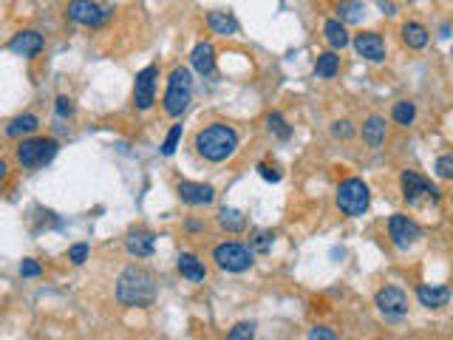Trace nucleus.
I'll use <instances>...</instances> for the list:
<instances>
[{
    "instance_id": "26",
    "label": "nucleus",
    "mask_w": 453,
    "mask_h": 340,
    "mask_svg": "<svg viewBox=\"0 0 453 340\" xmlns=\"http://www.w3.org/2000/svg\"><path fill=\"white\" fill-rule=\"evenodd\" d=\"M337 71H340V57L334 51H323L315 63V74L323 80H332V77H337Z\"/></svg>"
},
{
    "instance_id": "12",
    "label": "nucleus",
    "mask_w": 453,
    "mask_h": 340,
    "mask_svg": "<svg viewBox=\"0 0 453 340\" xmlns=\"http://www.w3.org/2000/svg\"><path fill=\"white\" fill-rule=\"evenodd\" d=\"M176 193L184 205L190 207H204V205H212L215 202V188L212 185H204V182H179L176 185Z\"/></svg>"
},
{
    "instance_id": "35",
    "label": "nucleus",
    "mask_w": 453,
    "mask_h": 340,
    "mask_svg": "<svg viewBox=\"0 0 453 340\" xmlns=\"http://www.w3.org/2000/svg\"><path fill=\"white\" fill-rule=\"evenodd\" d=\"M306 340H337V334H334V329H329V326H312L309 334H306Z\"/></svg>"
},
{
    "instance_id": "16",
    "label": "nucleus",
    "mask_w": 453,
    "mask_h": 340,
    "mask_svg": "<svg viewBox=\"0 0 453 340\" xmlns=\"http://www.w3.org/2000/svg\"><path fill=\"white\" fill-rule=\"evenodd\" d=\"M190 63L201 77H210L215 71V49H212V43L210 40L195 43L193 51H190Z\"/></svg>"
},
{
    "instance_id": "40",
    "label": "nucleus",
    "mask_w": 453,
    "mask_h": 340,
    "mask_svg": "<svg viewBox=\"0 0 453 340\" xmlns=\"http://www.w3.org/2000/svg\"><path fill=\"white\" fill-rule=\"evenodd\" d=\"M187 230H190V233H198V230H204V224H198V221H190V224H187Z\"/></svg>"
},
{
    "instance_id": "6",
    "label": "nucleus",
    "mask_w": 453,
    "mask_h": 340,
    "mask_svg": "<svg viewBox=\"0 0 453 340\" xmlns=\"http://www.w3.org/2000/svg\"><path fill=\"white\" fill-rule=\"evenodd\" d=\"M57 150H60L57 139L40 136V139H23L15 153H18V162H20L23 167H40V164L52 162V159L57 156Z\"/></svg>"
},
{
    "instance_id": "8",
    "label": "nucleus",
    "mask_w": 453,
    "mask_h": 340,
    "mask_svg": "<svg viewBox=\"0 0 453 340\" xmlns=\"http://www.w3.org/2000/svg\"><path fill=\"white\" fill-rule=\"evenodd\" d=\"M68 20L80 23V26H88V29H99L105 20H108V9H102L97 0H71L68 9H66Z\"/></svg>"
},
{
    "instance_id": "23",
    "label": "nucleus",
    "mask_w": 453,
    "mask_h": 340,
    "mask_svg": "<svg viewBox=\"0 0 453 340\" xmlns=\"http://www.w3.org/2000/svg\"><path fill=\"white\" fill-rule=\"evenodd\" d=\"M37 125H40V119H37L35 114H18V116L9 119V125H6V136L18 139V136H26V133H35Z\"/></svg>"
},
{
    "instance_id": "10",
    "label": "nucleus",
    "mask_w": 453,
    "mask_h": 340,
    "mask_svg": "<svg viewBox=\"0 0 453 340\" xmlns=\"http://www.w3.org/2000/svg\"><path fill=\"white\" fill-rule=\"evenodd\" d=\"M156 80H159V66H145L136 80H133V102L139 111H150L156 102Z\"/></svg>"
},
{
    "instance_id": "1",
    "label": "nucleus",
    "mask_w": 453,
    "mask_h": 340,
    "mask_svg": "<svg viewBox=\"0 0 453 340\" xmlns=\"http://www.w3.org/2000/svg\"><path fill=\"white\" fill-rule=\"evenodd\" d=\"M195 153L207 162H226L238 150V130L226 122H212L195 133Z\"/></svg>"
},
{
    "instance_id": "31",
    "label": "nucleus",
    "mask_w": 453,
    "mask_h": 340,
    "mask_svg": "<svg viewBox=\"0 0 453 340\" xmlns=\"http://www.w3.org/2000/svg\"><path fill=\"white\" fill-rule=\"evenodd\" d=\"M181 130H184L181 125H173V128H170V133L164 136V145H162V153H164V156H173V153H176L179 139H181Z\"/></svg>"
},
{
    "instance_id": "15",
    "label": "nucleus",
    "mask_w": 453,
    "mask_h": 340,
    "mask_svg": "<svg viewBox=\"0 0 453 340\" xmlns=\"http://www.w3.org/2000/svg\"><path fill=\"white\" fill-rule=\"evenodd\" d=\"M43 46H46L43 35H37V32H32V29L18 32V35L9 40V51H15V54H20V57H35V54L43 51Z\"/></svg>"
},
{
    "instance_id": "29",
    "label": "nucleus",
    "mask_w": 453,
    "mask_h": 340,
    "mask_svg": "<svg viewBox=\"0 0 453 340\" xmlns=\"http://www.w3.org/2000/svg\"><path fill=\"white\" fill-rule=\"evenodd\" d=\"M226 340H255V323L253 320H241L230 329V334H226Z\"/></svg>"
},
{
    "instance_id": "2",
    "label": "nucleus",
    "mask_w": 453,
    "mask_h": 340,
    "mask_svg": "<svg viewBox=\"0 0 453 340\" xmlns=\"http://www.w3.org/2000/svg\"><path fill=\"white\" fill-rule=\"evenodd\" d=\"M116 300L122 306L147 309L156 300V281L142 267H125L116 278Z\"/></svg>"
},
{
    "instance_id": "28",
    "label": "nucleus",
    "mask_w": 453,
    "mask_h": 340,
    "mask_svg": "<svg viewBox=\"0 0 453 340\" xmlns=\"http://www.w3.org/2000/svg\"><path fill=\"white\" fill-rule=\"evenodd\" d=\"M267 128L278 136V139H289L292 136V128L286 125V119H284V114H278V111H272L270 116H267Z\"/></svg>"
},
{
    "instance_id": "9",
    "label": "nucleus",
    "mask_w": 453,
    "mask_h": 340,
    "mask_svg": "<svg viewBox=\"0 0 453 340\" xmlns=\"http://www.w3.org/2000/svg\"><path fill=\"white\" fill-rule=\"evenodd\" d=\"M388 236L397 250H408L411 244H416L422 238V227L413 219H408L405 213H394L388 219Z\"/></svg>"
},
{
    "instance_id": "14",
    "label": "nucleus",
    "mask_w": 453,
    "mask_h": 340,
    "mask_svg": "<svg viewBox=\"0 0 453 340\" xmlns=\"http://www.w3.org/2000/svg\"><path fill=\"white\" fill-rule=\"evenodd\" d=\"M125 250H128L133 258H150L153 250H156V236H153L150 230L136 227V230H131V233L125 236Z\"/></svg>"
},
{
    "instance_id": "11",
    "label": "nucleus",
    "mask_w": 453,
    "mask_h": 340,
    "mask_svg": "<svg viewBox=\"0 0 453 340\" xmlns=\"http://www.w3.org/2000/svg\"><path fill=\"white\" fill-rule=\"evenodd\" d=\"M374 306L385 315V317H402L408 312V295L399 286H382L374 295Z\"/></svg>"
},
{
    "instance_id": "13",
    "label": "nucleus",
    "mask_w": 453,
    "mask_h": 340,
    "mask_svg": "<svg viewBox=\"0 0 453 340\" xmlns=\"http://www.w3.org/2000/svg\"><path fill=\"white\" fill-rule=\"evenodd\" d=\"M354 49H357L360 57H366V60H371V63H382V60H385V40H382V35H377V32H360V35H354Z\"/></svg>"
},
{
    "instance_id": "3",
    "label": "nucleus",
    "mask_w": 453,
    "mask_h": 340,
    "mask_svg": "<svg viewBox=\"0 0 453 340\" xmlns=\"http://www.w3.org/2000/svg\"><path fill=\"white\" fill-rule=\"evenodd\" d=\"M193 102V74L184 66H176L167 77V91H164V114L167 116H181Z\"/></svg>"
},
{
    "instance_id": "25",
    "label": "nucleus",
    "mask_w": 453,
    "mask_h": 340,
    "mask_svg": "<svg viewBox=\"0 0 453 340\" xmlns=\"http://www.w3.org/2000/svg\"><path fill=\"white\" fill-rule=\"evenodd\" d=\"M218 224H221L224 230H230V233H241V230L247 227V216H244L241 210H236V207H224V210L218 213Z\"/></svg>"
},
{
    "instance_id": "18",
    "label": "nucleus",
    "mask_w": 453,
    "mask_h": 340,
    "mask_svg": "<svg viewBox=\"0 0 453 340\" xmlns=\"http://www.w3.org/2000/svg\"><path fill=\"white\" fill-rule=\"evenodd\" d=\"M416 300L428 309H439L450 300V289L447 286H436V284H419L416 286Z\"/></svg>"
},
{
    "instance_id": "24",
    "label": "nucleus",
    "mask_w": 453,
    "mask_h": 340,
    "mask_svg": "<svg viewBox=\"0 0 453 340\" xmlns=\"http://www.w3.org/2000/svg\"><path fill=\"white\" fill-rule=\"evenodd\" d=\"M366 18V4L363 0H340L337 6V20L340 23H360Z\"/></svg>"
},
{
    "instance_id": "7",
    "label": "nucleus",
    "mask_w": 453,
    "mask_h": 340,
    "mask_svg": "<svg viewBox=\"0 0 453 340\" xmlns=\"http://www.w3.org/2000/svg\"><path fill=\"white\" fill-rule=\"evenodd\" d=\"M399 190H402V199H405L408 205H419L422 199L439 202L436 185H430L422 174H416V170H402V176H399Z\"/></svg>"
},
{
    "instance_id": "34",
    "label": "nucleus",
    "mask_w": 453,
    "mask_h": 340,
    "mask_svg": "<svg viewBox=\"0 0 453 340\" xmlns=\"http://www.w3.org/2000/svg\"><path fill=\"white\" fill-rule=\"evenodd\" d=\"M88 253H91V247L80 241V244H74V247L68 250V261H71L74 267H83V264L88 261Z\"/></svg>"
},
{
    "instance_id": "5",
    "label": "nucleus",
    "mask_w": 453,
    "mask_h": 340,
    "mask_svg": "<svg viewBox=\"0 0 453 340\" xmlns=\"http://www.w3.org/2000/svg\"><path fill=\"white\" fill-rule=\"evenodd\" d=\"M212 261L224 272H247L255 264V250L241 241H224L212 250Z\"/></svg>"
},
{
    "instance_id": "27",
    "label": "nucleus",
    "mask_w": 453,
    "mask_h": 340,
    "mask_svg": "<svg viewBox=\"0 0 453 340\" xmlns=\"http://www.w3.org/2000/svg\"><path fill=\"white\" fill-rule=\"evenodd\" d=\"M391 119H394L397 125H402V128L413 125V119H416V105H413L411 99H399V102L391 108Z\"/></svg>"
},
{
    "instance_id": "39",
    "label": "nucleus",
    "mask_w": 453,
    "mask_h": 340,
    "mask_svg": "<svg viewBox=\"0 0 453 340\" xmlns=\"http://www.w3.org/2000/svg\"><path fill=\"white\" fill-rule=\"evenodd\" d=\"M380 9H385V15H397V12H394V4H388V0H380Z\"/></svg>"
},
{
    "instance_id": "33",
    "label": "nucleus",
    "mask_w": 453,
    "mask_h": 340,
    "mask_svg": "<svg viewBox=\"0 0 453 340\" xmlns=\"http://www.w3.org/2000/svg\"><path fill=\"white\" fill-rule=\"evenodd\" d=\"M332 136H334V139H351V136H354V122H349V119L332 122Z\"/></svg>"
},
{
    "instance_id": "4",
    "label": "nucleus",
    "mask_w": 453,
    "mask_h": 340,
    "mask_svg": "<svg viewBox=\"0 0 453 340\" xmlns=\"http://www.w3.org/2000/svg\"><path fill=\"white\" fill-rule=\"evenodd\" d=\"M371 205V193H368V185L357 176H349L340 182L337 188V207L349 216V219H360Z\"/></svg>"
},
{
    "instance_id": "22",
    "label": "nucleus",
    "mask_w": 453,
    "mask_h": 340,
    "mask_svg": "<svg viewBox=\"0 0 453 340\" xmlns=\"http://www.w3.org/2000/svg\"><path fill=\"white\" fill-rule=\"evenodd\" d=\"M323 37H326V43L337 51V49H346L351 40H349V32H346V23H340V20H326L323 23Z\"/></svg>"
},
{
    "instance_id": "21",
    "label": "nucleus",
    "mask_w": 453,
    "mask_h": 340,
    "mask_svg": "<svg viewBox=\"0 0 453 340\" xmlns=\"http://www.w3.org/2000/svg\"><path fill=\"white\" fill-rule=\"evenodd\" d=\"M207 26H210L215 35H221V37H230V35L238 32V20H236L230 12H210V15H207Z\"/></svg>"
},
{
    "instance_id": "37",
    "label": "nucleus",
    "mask_w": 453,
    "mask_h": 340,
    "mask_svg": "<svg viewBox=\"0 0 453 340\" xmlns=\"http://www.w3.org/2000/svg\"><path fill=\"white\" fill-rule=\"evenodd\" d=\"M40 272H43V267H40L35 258H26V261L20 264V275H23V278H37Z\"/></svg>"
},
{
    "instance_id": "36",
    "label": "nucleus",
    "mask_w": 453,
    "mask_h": 340,
    "mask_svg": "<svg viewBox=\"0 0 453 340\" xmlns=\"http://www.w3.org/2000/svg\"><path fill=\"white\" fill-rule=\"evenodd\" d=\"M258 174H261V179H267V182H281L284 179V174H281V170L275 167V164H258Z\"/></svg>"
},
{
    "instance_id": "41",
    "label": "nucleus",
    "mask_w": 453,
    "mask_h": 340,
    "mask_svg": "<svg viewBox=\"0 0 453 340\" xmlns=\"http://www.w3.org/2000/svg\"><path fill=\"white\" fill-rule=\"evenodd\" d=\"M450 57H453V49H450Z\"/></svg>"
},
{
    "instance_id": "38",
    "label": "nucleus",
    "mask_w": 453,
    "mask_h": 340,
    "mask_svg": "<svg viewBox=\"0 0 453 340\" xmlns=\"http://www.w3.org/2000/svg\"><path fill=\"white\" fill-rule=\"evenodd\" d=\"M253 244H255V250H258V253H267V250H270V244H272V233H258Z\"/></svg>"
},
{
    "instance_id": "20",
    "label": "nucleus",
    "mask_w": 453,
    "mask_h": 340,
    "mask_svg": "<svg viewBox=\"0 0 453 340\" xmlns=\"http://www.w3.org/2000/svg\"><path fill=\"white\" fill-rule=\"evenodd\" d=\"M399 35H402V43H405L408 49H425L428 40H430V32H428L422 23H413V20L402 23Z\"/></svg>"
},
{
    "instance_id": "30",
    "label": "nucleus",
    "mask_w": 453,
    "mask_h": 340,
    "mask_svg": "<svg viewBox=\"0 0 453 340\" xmlns=\"http://www.w3.org/2000/svg\"><path fill=\"white\" fill-rule=\"evenodd\" d=\"M54 111H57V116H60V119H71V116L77 114L74 99H71V97H66V94H60V97L54 99Z\"/></svg>"
},
{
    "instance_id": "32",
    "label": "nucleus",
    "mask_w": 453,
    "mask_h": 340,
    "mask_svg": "<svg viewBox=\"0 0 453 340\" xmlns=\"http://www.w3.org/2000/svg\"><path fill=\"white\" fill-rule=\"evenodd\" d=\"M433 170H436V176H439V179L453 182V156H450V153H447V156H439Z\"/></svg>"
},
{
    "instance_id": "19",
    "label": "nucleus",
    "mask_w": 453,
    "mask_h": 340,
    "mask_svg": "<svg viewBox=\"0 0 453 340\" xmlns=\"http://www.w3.org/2000/svg\"><path fill=\"white\" fill-rule=\"evenodd\" d=\"M176 269L181 272V278H187V281H193V284H198V281L207 278L204 261H198V255H193V253H181L179 261H176Z\"/></svg>"
},
{
    "instance_id": "17",
    "label": "nucleus",
    "mask_w": 453,
    "mask_h": 340,
    "mask_svg": "<svg viewBox=\"0 0 453 340\" xmlns=\"http://www.w3.org/2000/svg\"><path fill=\"white\" fill-rule=\"evenodd\" d=\"M385 136H388V125H385V116L380 114H371L366 122H363V142L374 150H380L385 145Z\"/></svg>"
}]
</instances>
